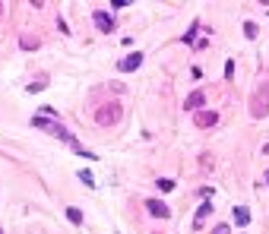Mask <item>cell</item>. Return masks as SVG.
Returning a JSON list of instances; mask_svg holds the SVG:
<instances>
[{
  "instance_id": "9c48e42d",
  "label": "cell",
  "mask_w": 269,
  "mask_h": 234,
  "mask_svg": "<svg viewBox=\"0 0 269 234\" xmlns=\"http://www.w3.org/2000/svg\"><path fill=\"white\" fill-rule=\"evenodd\" d=\"M203 101H206V92H203V89H196V92H190V95H187V101H184V108H190V111H196V108H203Z\"/></svg>"
},
{
  "instance_id": "7a4b0ae2",
  "label": "cell",
  "mask_w": 269,
  "mask_h": 234,
  "mask_svg": "<svg viewBox=\"0 0 269 234\" xmlns=\"http://www.w3.org/2000/svg\"><path fill=\"white\" fill-rule=\"evenodd\" d=\"M250 114L254 117H266L269 114V82H263L254 95H250Z\"/></svg>"
},
{
  "instance_id": "d6986e66",
  "label": "cell",
  "mask_w": 269,
  "mask_h": 234,
  "mask_svg": "<svg viewBox=\"0 0 269 234\" xmlns=\"http://www.w3.org/2000/svg\"><path fill=\"white\" fill-rule=\"evenodd\" d=\"M266 184H269V171H266Z\"/></svg>"
},
{
  "instance_id": "2e32d148",
  "label": "cell",
  "mask_w": 269,
  "mask_h": 234,
  "mask_svg": "<svg viewBox=\"0 0 269 234\" xmlns=\"http://www.w3.org/2000/svg\"><path fill=\"white\" fill-rule=\"evenodd\" d=\"M45 85H48L45 79H38V82H32V85H29V92H41V89H45Z\"/></svg>"
},
{
  "instance_id": "4fadbf2b",
  "label": "cell",
  "mask_w": 269,
  "mask_h": 234,
  "mask_svg": "<svg viewBox=\"0 0 269 234\" xmlns=\"http://www.w3.org/2000/svg\"><path fill=\"white\" fill-rule=\"evenodd\" d=\"M80 180H83L86 187H98V184H95V177H92V174H89V171H86V168L80 171Z\"/></svg>"
},
{
  "instance_id": "ba28073f",
  "label": "cell",
  "mask_w": 269,
  "mask_h": 234,
  "mask_svg": "<svg viewBox=\"0 0 269 234\" xmlns=\"http://www.w3.org/2000/svg\"><path fill=\"white\" fill-rule=\"evenodd\" d=\"M209 212H212V203H209V199H206V203H203V206H199V209H196V219H193V231H199V228H203V225H206V219H209Z\"/></svg>"
},
{
  "instance_id": "277c9868",
  "label": "cell",
  "mask_w": 269,
  "mask_h": 234,
  "mask_svg": "<svg viewBox=\"0 0 269 234\" xmlns=\"http://www.w3.org/2000/svg\"><path fill=\"white\" fill-rule=\"evenodd\" d=\"M95 117H98V124H105V127H108V124H117V117H120V108H117V105H105V108H101Z\"/></svg>"
},
{
  "instance_id": "5bb4252c",
  "label": "cell",
  "mask_w": 269,
  "mask_h": 234,
  "mask_svg": "<svg viewBox=\"0 0 269 234\" xmlns=\"http://www.w3.org/2000/svg\"><path fill=\"white\" fill-rule=\"evenodd\" d=\"M155 187H159V190H162V193H168V190H175V180H168V177H162V180H159V184H155Z\"/></svg>"
},
{
  "instance_id": "ac0fdd59",
  "label": "cell",
  "mask_w": 269,
  "mask_h": 234,
  "mask_svg": "<svg viewBox=\"0 0 269 234\" xmlns=\"http://www.w3.org/2000/svg\"><path fill=\"white\" fill-rule=\"evenodd\" d=\"M263 152H266V155H269V146H263Z\"/></svg>"
},
{
  "instance_id": "5b68a950",
  "label": "cell",
  "mask_w": 269,
  "mask_h": 234,
  "mask_svg": "<svg viewBox=\"0 0 269 234\" xmlns=\"http://www.w3.org/2000/svg\"><path fill=\"white\" fill-rule=\"evenodd\" d=\"M92 22L98 25L101 32H111V29H114V16L105 13V10H95V13H92Z\"/></svg>"
},
{
  "instance_id": "ffe728a7",
  "label": "cell",
  "mask_w": 269,
  "mask_h": 234,
  "mask_svg": "<svg viewBox=\"0 0 269 234\" xmlns=\"http://www.w3.org/2000/svg\"><path fill=\"white\" fill-rule=\"evenodd\" d=\"M0 234H3V228H0Z\"/></svg>"
},
{
  "instance_id": "e0dca14e",
  "label": "cell",
  "mask_w": 269,
  "mask_h": 234,
  "mask_svg": "<svg viewBox=\"0 0 269 234\" xmlns=\"http://www.w3.org/2000/svg\"><path fill=\"white\" fill-rule=\"evenodd\" d=\"M212 234H231V228H228V225H215Z\"/></svg>"
},
{
  "instance_id": "8992f818",
  "label": "cell",
  "mask_w": 269,
  "mask_h": 234,
  "mask_svg": "<svg viewBox=\"0 0 269 234\" xmlns=\"http://www.w3.org/2000/svg\"><path fill=\"white\" fill-rule=\"evenodd\" d=\"M146 209H149V215H155V219H168L171 209L162 203V199H146Z\"/></svg>"
},
{
  "instance_id": "8fae6325",
  "label": "cell",
  "mask_w": 269,
  "mask_h": 234,
  "mask_svg": "<svg viewBox=\"0 0 269 234\" xmlns=\"http://www.w3.org/2000/svg\"><path fill=\"white\" fill-rule=\"evenodd\" d=\"M67 219H70L73 225H83V212L76 209V206H70V209H67Z\"/></svg>"
},
{
  "instance_id": "9a60e30c",
  "label": "cell",
  "mask_w": 269,
  "mask_h": 234,
  "mask_svg": "<svg viewBox=\"0 0 269 234\" xmlns=\"http://www.w3.org/2000/svg\"><path fill=\"white\" fill-rule=\"evenodd\" d=\"M234 76V60H228V64H225V79H231Z\"/></svg>"
},
{
  "instance_id": "3957f363",
  "label": "cell",
  "mask_w": 269,
  "mask_h": 234,
  "mask_svg": "<svg viewBox=\"0 0 269 234\" xmlns=\"http://www.w3.org/2000/svg\"><path fill=\"white\" fill-rule=\"evenodd\" d=\"M140 64H143V54L136 51V54H127L124 60H117V70L120 73H130V70H140Z\"/></svg>"
},
{
  "instance_id": "30bf717a",
  "label": "cell",
  "mask_w": 269,
  "mask_h": 234,
  "mask_svg": "<svg viewBox=\"0 0 269 234\" xmlns=\"http://www.w3.org/2000/svg\"><path fill=\"white\" fill-rule=\"evenodd\" d=\"M234 225H238V228H244V225H250V212L244 209V206H234Z\"/></svg>"
},
{
  "instance_id": "52a82bcc",
  "label": "cell",
  "mask_w": 269,
  "mask_h": 234,
  "mask_svg": "<svg viewBox=\"0 0 269 234\" xmlns=\"http://www.w3.org/2000/svg\"><path fill=\"white\" fill-rule=\"evenodd\" d=\"M196 127H215L219 124V114H215V111H196Z\"/></svg>"
},
{
  "instance_id": "6da1fadb",
  "label": "cell",
  "mask_w": 269,
  "mask_h": 234,
  "mask_svg": "<svg viewBox=\"0 0 269 234\" xmlns=\"http://www.w3.org/2000/svg\"><path fill=\"white\" fill-rule=\"evenodd\" d=\"M32 127H35V130H45V133H48V136H57V140H64V143H70V146H73V149H76V146H80V143H76V140H73V133H70V130H67L64 124H60V120H54V117H45V114H35V117H32Z\"/></svg>"
},
{
  "instance_id": "7c38bea8",
  "label": "cell",
  "mask_w": 269,
  "mask_h": 234,
  "mask_svg": "<svg viewBox=\"0 0 269 234\" xmlns=\"http://www.w3.org/2000/svg\"><path fill=\"white\" fill-rule=\"evenodd\" d=\"M244 35H247V38H257V35H260L257 22H244Z\"/></svg>"
}]
</instances>
